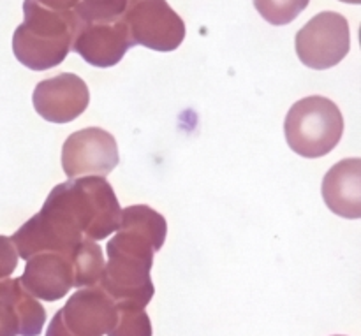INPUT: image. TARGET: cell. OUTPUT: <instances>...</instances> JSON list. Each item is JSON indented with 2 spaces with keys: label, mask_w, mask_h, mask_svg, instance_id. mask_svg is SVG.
Masks as SVG:
<instances>
[{
  "label": "cell",
  "mask_w": 361,
  "mask_h": 336,
  "mask_svg": "<svg viewBox=\"0 0 361 336\" xmlns=\"http://www.w3.org/2000/svg\"><path fill=\"white\" fill-rule=\"evenodd\" d=\"M133 46L134 42L130 39L129 27L126 20L120 18L115 21L80 25L74 34L71 49L90 66L106 69L116 66Z\"/></svg>",
  "instance_id": "obj_8"
},
{
  "label": "cell",
  "mask_w": 361,
  "mask_h": 336,
  "mask_svg": "<svg viewBox=\"0 0 361 336\" xmlns=\"http://www.w3.org/2000/svg\"><path fill=\"white\" fill-rule=\"evenodd\" d=\"M123 20L134 46L173 51L185 39V23L166 0H129Z\"/></svg>",
  "instance_id": "obj_6"
},
{
  "label": "cell",
  "mask_w": 361,
  "mask_h": 336,
  "mask_svg": "<svg viewBox=\"0 0 361 336\" xmlns=\"http://www.w3.org/2000/svg\"><path fill=\"white\" fill-rule=\"evenodd\" d=\"M296 55L309 69H330L337 66L351 49L349 23L342 14L324 11L316 14L295 39Z\"/></svg>",
  "instance_id": "obj_5"
},
{
  "label": "cell",
  "mask_w": 361,
  "mask_h": 336,
  "mask_svg": "<svg viewBox=\"0 0 361 336\" xmlns=\"http://www.w3.org/2000/svg\"><path fill=\"white\" fill-rule=\"evenodd\" d=\"M25 21L14 30L13 51L18 62L32 70L60 66L69 55L76 34L74 13H55L23 0Z\"/></svg>",
  "instance_id": "obj_2"
},
{
  "label": "cell",
  "mask_w": 361,
  "mask_h": 336,
  "mask_svg": "<svg viewBox=\"0 0 361 336\" xmlns=\"http://www.w3.org/2000/svg\"><path fill=\"white\" fill-rule=\"evenodd\" d=\"M18 266V252L7 236H0V280L9 278Z\"/></svg>",
  "instance_id": "obj_16"
},
{
  "label": "cell",
  "mask_w": 361,
  "mask_h": 336,
  "mask_svg": "<svg viewBox=\"0 0 361 336\" xmlns=\"http://www.w3.org/2000/svg\"><path fill=\"white\" fill-rule=\"evenodd\" d=\"M286 141L305 158L328 155L344 134V118L334 101L319 95L295 102L284 122Z\"/></svg>",
  "instance_id": "obj_3"
},
{
  "label": "cell",
  "mask_w": 361,
  "mask_h": 336,
  "mask_svg": "<svg viewBox=\"0 0 361 336\" xmlns=\"http://www.w3.org/2000/svg\"><path fill=\"white\" fill-rule=\"evenodd\" d=\"M341 2H345V4H356V6H358V4H361V0H341Z\"/></svg>",
  "instance_id": "obj_18"
},
{
  "label": "cell",
  "mask_w": 361,
  "mask_h": 336,
  "mask_svg": "<svg viewBox=\"0 0 361 336\" xmlns=\"http://www.w3.org/2000/svg\"><path fill=\"white\" fill-rule=\"evenodd\" d=\"M46 323V310L20 278L0 280V336H39Z\"/></svg>",
  "instance_id": "obj_11"
},
{
  "label": "cell",
  "mask_w": 361,
  "mask_h": 336,
  "mask_svg": "<svg viewBox=\"0 0 361 336\" xmlns=\"http://www.w3.org/2000/svg\"><path fill=\"white\" fill-rule=\"evenodd\" d=\"M310 0H254L257 13L275 27L289 25L307 9Z\"/></svg>",
  "instance_id": "obj_15"
},
{
  "label": "cell",
  "mask_w": 361,
  "mask_h": 336,
  "mask_svg": "<svg viewBox=\"0 0 361 336\" xmlns=\"http://www.w3.org/2000/svg\"><path fill=\"white\" fill-rule=\"evenodd\" d=\"M74 266V287L83 289L97 285L104 270L102 249L92 239H85L71 254Z\"/></svg>",
  "instance_id": "obj_13"
},
{
  "label": "cell",
  "mask_w": 361,
  "mask_h": 336,
  "mask_svg": "<svg viewBox=\"0 0 361 336\" xmlns=\"http://www.w3.org/2000/svg\"><path fill=\"white\" fill-rule=\"evenodd\" d=\"M71 254L41 252L30 257L20 277V284L35 299L59 301L74 287V266Z\"/></svg>",
  "instance_id": "obj_10"
},
{
  "label": "cell",
  "mask_w": 361,
  "mask_h": 336,
  "mask_svg": "<svg viewBox=\"0 0 361 336\" xmlns=\"http://www.w3.org/2000/svg\"><path fill=\"white\" fill-rule=\"evenodd\" d=\"M337 336H342V335H337Z\"/></svg>",
  "instance_id": "obj_19"
},
{
  "label": "cell",
  "mask_w": 361,
  "mask_h": 336,
  "mask_svg": "<svg viewBox=\"0 0 361 336\" xmlns=\"http://www.w3.org/2000/svg\"><path fill=\"white\" fill-rule=\"evenodd\" d=\"M118 147L113 134L99 127L71 134L62 147V168L67 178L102 176L118 166Z\"/></svg>",
  "instance_id": "obj_7"
},
{
  "label": "cell",
  "mask_w": 361,
  "mask_h": 336,
  "mask_svg": "<svg viewBox=\"0 0 361 336\" xmlns=\"http://www.w3.org/2000/svg\"><path fill=\"white\" fill-rule=\"evenodd\" d=\"M116 323V305L99 285L78 289L53 316L46 336H104Z\"/></svg>",
  "instance_id": "obj_4"
},
{
  "label": "cell",
  "mask_w": 361,
  "mask_h": 336,
  "mask_svg": "<svg viewBox=\"0 0 361 336\" xmlns=\"http://www.w3.org/2000/svg\"><path fill=\"white\" fill-rule=\"evenodd\" d=\"M108 336H152V323L145 309L116 305V323Z\"/></svg>",
  "instance_id": "obj_14"
},
{
  "label": "cell",
  "mask_w": 361,
  "mask_h": 336,
  "mask_svg": "<svg viewBox=\"0 0 361 336\" xmlns=\"http://www.w3.org/2000/svg\"><path fill=\"white\" fill-rule=\"evenodd\" d=\"M30 2L46 7L49 11H55V13H74L81 0H30Z\"/></svg>",
  "instance_id": "obj_17"
},
{
  "label": "cell",
  "mask_w": 361,
  "mask_h": 336,
  "mask_svg": "<svg viewBox=\"0 0 361 336\" xmlns=\"http://www.w3.org/2000/svg\"><path fill=\"white\" fill-rule=\"evenodd\" d=\"M122 208L102 176H85L56 185L41 211L13 236L18 257L28 261L41 252H74L85 239L101 242L120 228Z\"/></svg>",
  "instance_id": "obj_1"
},
{
  "label": "cell",
  "mask_w": 361,
  "mask_h": 336,
  "mask_svg": "<svg viewBox=\"0 0 361 336\" xmlns=\"http://www.w3.org/2000/svg\"><path fill=\"white\" fill-rule=\"evenodd\" d=\"M323 199L335 215L361 217V161L344 158L337 162L323 180Z\"/></svg>",
  "instance_id": "obj_12"
},
{
  "label": "cell",
  "mask_w": 361,
  "mask_h": 336,
  "mask_svg": "<svg viewBox=\"0 0 361 336\" xmlns=\"http://www.w3.org/2000/svg\"><path fill=\"white\" fill-rule=\"evenodd\" d=\"M34 108L41 118L51 123H67L76 120L90 102L87 83L73 73H63L37 83Z\"/></svg>",
  "instance_id": "obj_9"
}]
</instances>
